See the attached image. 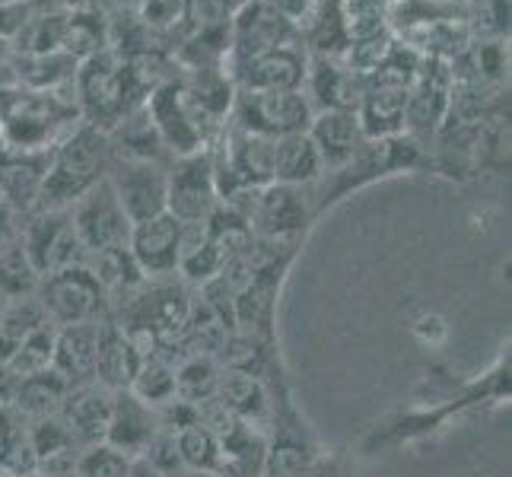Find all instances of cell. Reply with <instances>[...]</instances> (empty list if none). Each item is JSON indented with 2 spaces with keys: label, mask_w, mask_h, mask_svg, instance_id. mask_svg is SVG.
I'll return each mask as SVG.
<instances>
[{
  "label": "cell",
  "mask_w": 512,
  "mask_h": 477,
  "mask_svg": "<svg viewBox=\"0 0 512 477\" xmlns=\"http://www.w3.org/2000/svg\"><path fill=\"white\" fill-rule=\"evenodd\" d=\"M290 42H299V32L287 16H280L268 0H242L229 23V67Z\"/></svg>",
  "instance_id": "9"
},
{
  "label": "cell",
  "mask_w": 512,
  "mask_h": 477,
  "mask_svg": "<svg viewBox=\"0 0 512 477\" xmlns=\"http://www.w3.org/2000/svg\"><path fill=\"white\" fill-rule=\"evenodd\" d=\"M131 462L134 458H125L109 446H93V449L80 452L77 468L70 477H128Z\"/></svg>",
  "instance_id": "42"
},
{
  "label": "cell",
  "mask_w": 512,
  "mask_h": 477,
  "mask_svg": "<svg viewBox=\"0 0 512 477\" xmlns=\"http://www.w3.org/2000/svg\"><path fill=\"white\" fill-rule=\"evenodd\" d=\"M156 430H160L156 408L131 395L128 388L112 392V411H109V427H105L102 446L121 452L125 458H140L150 446V439L156 436Z\"/></svg>",
  "instance_id": "16"
},
{
  "label": "cell",
  "mask_w": 512,
  "mask_h": 477,
  "mask_svg": "<svg viewBox=\"0 0 512 477\" xmlns=\"http://www.w3.org/2000/svg\"><path fill=\"white\" fill-rule=\"evenodd\" d=\"M140 363V350L128 338V331L121 325L102 322L99 325V350H96V382L109 392H121L128 388L137 376Z\"/></svg>",
  "instance_id": "21"
},
{
  "label": "cell",
  "mask_w": 512,
  "mask_h": 477,
  "mask_svg": "<svg viewBox=\"0 0 512 477\" xmlns=\"http://www.w3.org/2000/svg\"><path fill=\"white\" fill-rule=\"evenodd\" d=\"M118 4H125V0H118Z\"/></svg>",
  "instance_id": "49"
},
{
  "label": "cell",
  "mask_w": 512,
  "mask_h": 477,
  "mask_svg": "<svg viewBox=\"0 0 512 477\" xmlns=\"http://www.w3.org/2000/svg\"><path fill=\"white\" fill-rule=\"evenodd\" d=\"M179 245H182V223L172 214L150 217L131 226L128 249L140 271L150 277H169L179 271Z\"/></svg>",
  "instance_id": "15"
},
{
  "label": "cell",
  "mask_w": 512,
  "mask_h": 477,
  "mask_svg": "<svg viewBox=\"0 0 512 477\" xmlns=\"http://www.w3.org/2000/svg\"><path fill=\"white\" fill-rule=\"evenodd\" d=\"M392 48H395V35H392V29H385V32H376V35H366V39H353L338 55V61L347 64L353 74H360V77L369 80L385 67L388 55H392Z\"/></svg>",
  "instance_id": "39"
},
{
  "label": "cell",
  "mask_w": 512,
  "mask_h": 477,
  "mask_svg": "<svg viewBox=\"0 0 512 477\" xmlns=\"http://www.w3.org/2000/svg\"><path fill=\"white\" fill-rule=\"evenodd\" d=\"M20 376L13 373L7 363H0V408H13L16 392H20Z\"/></svg>",
  "instance_id": "45"
},
{
  "label": "cell",
  "mask_w": 512,
  "mask_h": 477,
  "mask_svg": "<svg viewBox=\"0 0 512 477\" xmlns=\"http://www.w3.org/2000/svg\"><path fill=\"white\" fill-rule=\"evenodd\" d=\"M29 446L35 458V477H70L80 458V443L58 414L29 420Z\"/></svg>",
  "instance_id": "19"
},
{
  "label": "cell",
  "mask_w": 512,
  "mask_h": 477,
  "mask_svg": "<svg viewBox=\"0 0 512 477\" xmlns=\"http://www.w3.org/2000/svg\"><path fill=\"white\" fill-rule=\"evenodd\" d=\"M0 474L35 477V458L29 446V420L16 408H0Z\"/></svg>",
  "instance_id": "29"
},
{
  "label": "cell",
  "mask_w": 512,
  "mask_h": 477,
  "mask_svg": "<svg viewBox=\"0 0 512 477\" xmlns=\"http://www.w3.org/2000/svg\"><path fill=\"white\" fill-rule=\"evenodd\" d=\"M268 4L280 13V16H287V20L296 26V32H299V26H303L306 20H309V13L315 10V4L319 0H268Z\"/></svg>",
  "instance_id": "44"
},
{
  "label": "cell",
  "mask_w": 512,
  "mask_h": 477,
  "mask_svg": "<svg viewBox=\"0 0 512 477\" xmlns=\"http://www.w3.org/2000/svg\"><path fill=\"white\" fill-rule=\"evenodd\" d=\"M239 4H242V0H239Z\"/></svg>",
  "instance_id": "50"
},
{
  "label": "cell",
  "mask_w": 512,
  "mask_h": 477,
  "mask_svg": "<svg viewBox=\"0 0 512 477\" xmlns=\"http://www.w3.org/2000/svg\"><path fill=\"white\" fill-rule=\"evenodd\" d=\"M175 443H179V458H182L185 471H194V474H217L220 471L223 446L201 420L185 427L182 433H175Z\"/></svg>",
  "instance_id": "35"
},
{
  "label": "cell",
  "mask_w": 512,
  "mask_h": 477,
  "mask_svg": "<svg viewBox=\"0 0 512 477\" xmlns=\"http://www.w3.org/2000/svg\"><path fill=\"white\" fill-rule=\"evenodd\" d=\"M67 392H70V385L55 373V369H45V373L26 376L20 382V392H16L13 408L20 411L26 420L48 417V414H58L61 411Z\"/></svg>",
  "instance_id": "31"
},
{
  "label": "cell",
  "mask_w": 512,
  "mask_h": 477,
  "mask_svg": "<svg viewBox=\"0 0 512 477\" xmlns=\"http://www.w3.org/2000/svg\"><path fill=\"white\" fill-rule=\"evenodd\" d=\"M166 172L169 166L160 163H140V159L112 156L105 179H109L131 226L166 214Z\"/></svg>",
  "instance_id": "10"
},
{
  "label": "cell",
  "mask_w": 512,
  "mask_h": 477,
  "mask_svg": "<svg viewBox=\"0 0 512 477\" xmlns=\"http://www.w3.org/2000/svg\"><path fill=\"white\" fill-rule=\"evenodd\" d=\"M35 296H39V306L55 328L99 322V315L105 312V293L86 264L45 274Z\"/></svg>",
  "instance_id": "5"
},
{
  "label": "cell",
  "mask_w": 512,
  "mask_h": 477,
  "mask_svg": "<svg viewBox=\"0 0 512 477\" xmlns=\"http://www.w3.org/2000/svg\"><path fill=\"white\" fill-rule=\"evenodd\" d=\"M315 109L309 105L303 90H287V93H239L233 102V125L242 131H252L261 137H287L296 131H306Z\"/></svg>",
  "instance_id": "7"
},
{
  "label": "cell",
  "mask_w": 512,
  "mask_h": 477,
  "mask_svg": "<svg viewBox=\"0 0 512 477\" xmlns=\"http://www.w3.org/2000/svg\"><path fill=\"white\" fill-rule=\"evenodd\" d=\"M99 325L102 322H83L58 328L55 338V357L51 369L74 388L83 382H96V350H99Z\"/></svg>",
  "instance_id": "20"
},
{
  "label": "cell",
  "mask_w": 512,
  "mask_h": 477,
  "mask_svg": "<svg viewBox=\"0 0 512 477\" xmlns=\"http://www.w3.org/2000/svg\"><path fill=\"white\" fill-rule=\"evenodd\" d=\"M309 74V51L303 42H290L255 55L249 61H239L229 67V77L239 93H287L303 90Z\"/></svg>",
  "instance_id": "11"
},
{
  "label": "cell",
  "mask_w": 512,
  "mask_h": 477,
  "mask_svg": "<svg viewBox=\"0 0 512 477\" xmlns=\"http://www.w3.org/2000/svg\"><path fill=\"white\" fill-rule=\"evenodd\" d=\"M39 271L32 268L29 255L23 252L20 242L7 245L4 252H0V296L13 303V299H29L39 290Z\"/></svg>",
  "instance_id": "37"
},
{
  "label": "cell",
  "mask_w": 512,
  "mask_h": 477,
  "mask_svg": "<svg viewBox=\"0 0 512 477\" xmlns=\"http://www.w3.org/2000/svg\"><path fill=\"white\" fill-rule=\"evenodd\" d=\"M325 175L322 156L315 150L312 137L306 131H296L274 140V182L303 188L319 182Z\"/></svg>",
  "instance_id": "26"
},
{
  "label": "cell",
  "mask_w": 512,
  "mask_h": 477,
  "mask_svg": "<svg viewBox=\"0 0 512 477\" xmlns=\"http://www.w3.org/2000/svg\"><path fill=\"white\" fill-rule=\"evenodd\" d=\"M48 159L51 153H16V150H10L0 159V198H4L16 214H23V210H32L39 204Z\"/></svg>",
  "instance_id": "22"
},
{
  "label": "cell",
  "mask_w": 512,
  "mask_h": 477,
  "mask_svg": "<svg viewBox=\"0 0 512 477\" xmlns=\"http://www.w3.org/2000/svg\"><path fill=\"white\" fill-rule=\"evenodd\" d=\"M13 74L20 90L29 93H51L70 86L77 80L80 61L70 58L67 51H48V55H13Z\"/></svg>",
  "instance_id": "27"
},
{
  "label": "cell",
  "mask_w": 512,
  "mask_h": 477,
  "mask_svg": "<svg viewBox=\"0 0 512 477\" xmlns=\"http://www.w3.org/2000/svg\"><path fill=\"white\" fill-rule=\"evenodd\" d=\"M128 477H169V474H163L160 468L147 465L144 458H134V462H131V471H128Z\"/></svg>",
  "instance_id": "46"
},
{
  "label": "cell",
  "mask_w": 512,
  "mask_h": 477,
  "mask_svg": "<svg viewBox=\"0 0 512 477\" xmlns=\"http://www.w3.org/2000/svg\"><path fill=\"white\" fill-rule=\"evenodd\" d=\"M109 147H112V156H121V159H140V163H160V166L172 163L163 137L150 121L144 105L109 131Z\"/></svg>",
  "instance_id": "25"
},
{
  "label": "cell",
  "mask_w": 512,
  "mask_h": 477,
  "mask_svg": "<svg viewBox=\"0 0 512 477\" xmlns=\"http://www.w3.org/2000/svg\"><path fill=\"white\" fill-rule=\"evenodd\" d=\"M223 366L217 357H207V353H188V357L175 366V398H182L194 408L217 398Z\"/></svg>",
  "instance_id": "30"
},
{
  "label": "cell",
  "mask_w": 512,
  "mask_h": 477,
  "mask_svg": "<svg viewBox=\"0 0 512 477\" xmlns=\"http://www.w3.org/2000/svg\"><path fill=\"white\" fill-rule=\"evenodd\" d=\"M109 411H112L109 388H102L99 382H83L67 392L58 417L64 420L70 436L80 443V449H93V446H102V439H105Z\"/></svg>",
  "instance_id": "17"
},
{
  "label": "cell",
  "mask_w": 512,
  "mask_h": 477,
  "mask_svg": "<svg viewBox=\"0 0 512 477\" xmlns=\"http://www.w3.org/2000/svg\"><path fill=\"white\" fill-rule=\"evenodd\" d=\"M109 48V23L102 20L99 7L96 10H77L67 16V32H64V45L70 58H77L80 64L86 58L99 55V51Z\"/></svg>",
  "instance_id": "33"
},
{
  "label": "cell",
  "mask_w": 512,
  "mask_h": 477,
  "mask_svg": "<svg viewBox=\"0 0 512 477\" xmlns=\"http://www.w3.org/2000/svg\"><path fill=\"white\" fill-rule=\"evenodd\" d=\"M144 109L156 125V131H160L172 159L188 156V153H201V150H214V137L223 134V128H214L188 102L179 77H169L156 86V90L147 96Z\"/></svg>",
  "instance_id": "4"
},
{
  "label": "cell",
  "mask_w": 512,
  "mask_h": 477,
  "mask_svg": "<svg viewBox=\"0 0 512 477\" xmlns=\"http://www.w3.org/2000/svg\"><path fill=\"white\" fill-rule=\"evenodd\" d=\"M55 338H58V328L51 325V322H45L42 328H35L4 363L20 379L35 376V373H45V369H51V357H55Z\"/></svg>",
  "instance_id": "38"
},
{
  "label": "cell",
  "mask_w": 512,
  "mask_h": 477,
  "mask_svg": "<svg viewBox=\"0 0 512 477\" xmlns=\"http://www.w3.org/2000/svg\"><path fill=\"white\" fill-rule=\"evenodd\" d=\"M366 90V77L353 74L338 58H312L303 93L315 112H357Z\"/></svg>",
  "instance_id": "14"
},
{
  "label": "cell",
  "mask_w": 512,
  "mask_h": 477,
  "mask_svg": "<svg viewBox=\"0 0 512 477\" xmlns=\"http://www.w3.org/2000/svg\"><path fill=\"white\" fill-rule=\"evenodd\" d=\"M217 401L233 414L245 427H264L271 417V398L268 388H264L261 376L252 373H236V369H223L220 388H217Z\"/></svg>",
  "instance_id": "24"
},
{
  "label": "cell",
  "mask_w": 512,
  "mask_h": 477,
  "mask_svg": "<svg viewBox=\"0 0 512 477\" xmlns=\"http://www.w3.org/2000/svg\"><path fill=\"white\" fill-rule=\"evenodd\" d=\"M67 16L61 10H32L26 26L13 39V55H48V51H61Z\"/></svg>",
  "instance_id": "32"
},
{
  "label": "cell",
  "mask_w": 512,
  "mask_h": 477,
  "mask_svg": "<svg viewBox=\"0 0 512 477\" xmlns=\"http://www.w3.org/2000/svg\"><path fill=\"white\" fill-rule=\"evenodd\" d=\"M134 16L156 39L172 32L182 35V0H134Z\"/></svg>",
  "instance_id": "41"
},
{
  "label": "cell",
  "mask_w": 512,
  "mask_h": 477,
  "mask_svg": "<svg viewBox=\"0 0 512 477\" xmlns=\"http://www.w3.org/2000/svg\"><path fill=\"white\" fill-rule=\"evenodd\" d=\"M239 0H182V35L229 48V23Z\"/></svg>",
  "instance_id": "28"
},
{
  "label": "cell",
  "mask_w": 512,
  "mask_h": 477,
  "mask_svg": "<svg viewBox=\"0 0 512 477\" xmlns=\"http://www.w3.org/2000/svg\"><path fill=\"white\" fill-rule=\"evenodd\" d=\"M70 220H74V229L86 255L115 249V245H128L131 239V220L125 210H121L109 179H102L96 188H90L74 207H70Z\"/></svg>",
  "instance_id": "12"
},
{
  "label": "cell",
  "mask_w": 512,
  "mask_h": 477,
  "mask_svg": "<svg viewBox=\"0 0 512 477\" xmlns=\"http://www.w3.org/2000/svg\"><path fill=\"white\" fill-rule=\"evenodd\" d=\"M86 268H90L93 277L99 280L105 299L131 303V299L147 287V274L140 271V264L134 261L128 245H115V249H102V252L86 255Z\"/></svg>",
  "instance_id": "23"
},
{
  "label": "cell",
  "mask_w": 512,
  "mask_h": 477,
  "mask_svg": "<svg viewBox=\"0 0 512 477\" xmlns=\"http://www.w3.org/2000/svg\"><path fill=\"white\" fill-rule=\"evenodd\" d=\"M465 26L471 39H509V0H471Z\"/></svg>",
  "instance_id": "40"
},
{
  "label": "cell",
  "mask_w": 512,
  "mask_h": 477,
  "mask_svg": "<svg viewBox=\"0 0 512 477\" xmlns=\"http://www.w3.org/2000/svg\"><path fill=\"white\" fill-rule=\"evenodd\" d=\"M109 163H112L109 134L80 121V125L51 150L48 172H45L35 210H70L86 191L96 188L105 179Z\"/></svg>",
  "instance_id": "2"
},
{
  "label": "cell",
  "mask_w": 512,
  "mask_h": 477,
  "mask_svg": "<svg viewBox=\"0 0 512 477\" xmlns=\"http://www.w3.org/2000/svg\"><path fill=\"white\" fill-rule=\"evenodd\" d=\"M70 86H61V90H51V93L16 90L0 99V128H4L10 150L51 153L80 125L83 115H80L77 96L74 99L64 96Z\"/></svg>",
  "instance_id": "3"
},
{
  "label": "cell",
  "mask_w": 512,
  "mask_h": 477,
  "mask_svg": "<svg viewBox=\"0 0 512 477\" xmlns=\"http://www.w3.org/2000/svg\"><path fill=\"white\" fill-rule=\"evenodd\" d=\"M4 306H7V299H4V296H0V312H4Z\"/></svg>",
  "instance_id": "48"
},
{
  "label": "cell",
  "mask_w": 512,
  "mask_h": 477,
  "mask_svg": "<svg viewBox=\"0 0 512 477\" xmlns=\"http://www.w3.org/2000/svg\"><path fill=\"white\" fill-rule=\"evenodd\" d=\"M408 90H411V83L388 77V74H376L366 80V90H363L360 109H357L366 140H388V137L404 134Z\"/></svg>",
  "instance_id": "13"
},
{
  "label": "cell",
  "mask_w": 512,
  "mask_h": 477,
  "mask_svg": "<svg viewBox=\"0 0 512 477\" xmlns=\"http://www.w3.org/2000/svg\"><path fill=\"white\" fill-rule=\"evenodd\" d=\"M144 458L147 465H153V468H160L163 474H169V477H175V471H182V458H179V443H175V433H169V430H156V436L150 439V446L144 449Z\"/></svg>",
  "instance_id": "43"
},
{
  "label": "cell",
  "mask_w": 512,
  "mask_h": 477,
  "mask_svg": "<svg viewBox=\"0 0 512 477\" xmlns=\"http://www.w3.org/2000/svg\"><path fill=\"white\" fill-rule=\"evenodd\" d=\"M128 392L137 395L150 408H163L166 401L175 398V363H169L166 357H147L140 363L134 382L128 385Z\"/></svg>",
  "instance_id": "36"
},
{
  "label": "cell",
  "mask_w": 512,
  "mask_h": 477,
  "mask_svg": "<svg viewBox=\"0 0 512 477\" xmlns=\"http://www.w3.org/2000/svg\"><path fill=\"white\" fill-rule=\"evenodd\" d=\"M48 322L39 299L29 296V299H13V303L4 306L0 312V363H4L10 353L20 347L35 328H42Z\"/></svg>",
  "instance_id": "34"
},
{
  "label": "cell",
  "mask_w": 512,
  "mask_h": 477,
  "mask_svg": "<svg viewBox=\"0 0 512 477\" xmlns=\"http://www.w3.org/2000/svg\"><path fill=\"white\" fill-rule=\"evenodd\" d=\"M306 134L312 137L315 150H319L325 172L344 169L366 144L357 112H315Z\"/></svg>",
  "instance_id": "18"
},
{
  "label": "cell",
  "mask_w": 512,
  "mask_h": 477,
  "mask_svg": "<svg viewBox=\"0 0 512 477\" xmlns=\"http://www.w3.org/2000/svg\"><path fill=\"white\" fill-rule=\"evenodd\" d=\"M74 86H77L83 125H93L105 134L118 121H125L131 112H137L153 93L150 83L115 48H105L99 55L86 58L77 70Z\"/></svg>",
  "instance_id": "1"
},
{
  "label": "cell",
  "mask_w": 512,
  "mask_h": 477,
  "mask_svg": "<svg viewBox=\"0 0 512 477\" xmlns=\"http://www.w3.org/2000/svg\"><path fill=\"white\" fill-rule=\"evenodd\" d=\"M220 207V191L214 179V153L175 156L166 172V214L179 223H201Z\"/></svg>",
  "instance_id": "6"
},
{
  "label": "cell",
  "mask_w": 512,
  "mask_h": 477,
  "mask_svg": "<svg viewBox=\"0 0 512 477\" xmlns=\"http://www.w3.org/2000/svg\"><path fill=\"white\" fill-rule=\"evenodd\" d=\"M20 245L39 277L86 264V249L70 220V210H39L20 233Z\"/></svg>",
  "instance_id": "8"
},
{
  "label": "cell",
  "mask_w": 512,
  "mask_h": 477,
  "mask_svg": "<svg viewBox=\"0 0 512 477\" xmlns=\"http://www.w3.org/2000/svg\"><path fill=\"white\" fill-rule=\"evenodd\" d=\"M13 55V48H10V42H4V39H0V64H4L7 58Z\"/></svg>",
  "instance_id": "47"
}]
</instances>
